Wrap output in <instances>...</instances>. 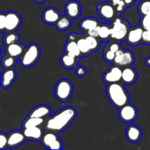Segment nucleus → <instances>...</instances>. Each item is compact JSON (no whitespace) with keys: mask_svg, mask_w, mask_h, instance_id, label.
Returning a JSON list of instances; mask_svg holds the SVG:
<instances>
[{"mask_svg":"<svg viewBox=\"0 0 150 150\" xmlns=\"http://www.w3.org/2000/svg\"><path fill=\"white\" fill-rule=\"evenodd\" d=\"M64 51L66 53L76 58H80L81 56H82L77 45V42L75 40L67 39V42L64 45Z\"/></svg>","mask_w":150,"mask_h":150,"instance_id":"23","label":"nucleus"},{"mask_svg":"<svg viewBox=\"0 0 150 150\" xmlns=\"http://www.w3.org/2000/svg\"><path fill=\"white\" fill-rule=\"evenodd\" d=\"M137 10L141 16L150 14V0H141L138 4Z\"/></svg>","mask_w":150,"mask_h":150,"instance_id":"29","label":"nucleus"},{"mask_svg":"<svg viewBox=\"0 0 150 150\" xmlns=\"http://www.w3.org/2000/svg\"><path fill=\"white\" fill-rule=\"evenodd\" d=\"M100 24V22L95 18L86 17L80 21L79 27L84 33H87L89 30L98 27Z\"/></svg>","mask_w":150,"mask_h":150,"instance_id":"21","label":"nucleus"},{"mask_svg":"<svg viewBox=\"0 0 150 150\" xmlns=\"http://www.w3.org/2000/svg\"><path fill=\"white\" fill-rule=\"evenodd\" d=\"M145 64H146V65L148 66V67H150V56L146 57V59H145Z\"/></svg>","mask_w":150,"mask_h":150,"instance_id":"43","label":"nucleus"},{"mask_svg":"<svg viewBox=\"0 0 150 150\" xmlns=\"http://www.w3.org/2000/svg\"><path fill=\"white\" fill-rule=\"evenodd\" d=\"M140 25L143 28L144 30L150 29V14L141 16Z\"/></svg>","mask_w":150,"mask_h":150,"instance_id":"36","label":"nucleus"},{"mask_svg":"<svg viewBox=\"0 0 150 150\" xmlns=\"http://www.w3.org/2000/svg\"><path fill=\"white\" fill-rule=\"evenodd\" d=\"M22 131H23L26 140L33 141V142L41 141L44 133H45L43 129L40 126L26 127V128L22 129Z\"/></svg>","mask_w":150,"mask_h":150,"instance_id":"16","label":"nucleus"},{"mask_svg":"<svg viewBox=\"0 0 150 150\" xmlns=\"http://www.w3.org/2000/svg\"><path fill=\"white\" fill-rule=\"evenodd\" d=\"M8 134L4 132H0V150L8 148Z\"/></svg>","mask_w":150,"mask_h":150,"instance_id":"35","label":"nucleus"},{"mask_svg":"<svg viewBox=\"0 0 150 150\" xmlns=\"http://www.w3.org/2000/svg\"><path fill=\"white\" fill-rule=\"evenodd\" d=\"M139 78L137 71L132 66L125 67L122 74V83L124 84H133Z\"/></svg>","mask_w":150,"mask_h":150,"instance_id":"19","label":"nucleus"},{"mask_svg":"<svg viewBox=\"0 0 150 150\" xmlns=\"http://www.w3.org/2000/svg\"><path fill=\"white\" fill-rule=\"evenodd\" d=\"M5 32H16L22 23V18L19 13L16 11L6 12Z\"/></svg>","mask_w":150,"mask_h":150,"instance_id":"8","label":"nucleus"},{"mask_svg":"<svg viewBox=\"0 0 150 150\" xmlns=\"http://www.w3.org/2000/svg\"><path fill=\"white\" fill-rule=\"evenodd\" d=\"M109 2L114 6L116 13L118 15L124 13L127 8V6L125 3L124 0H109Z\"/></svg>","mask_w":150,"mask_h":150,"instance_id":"33","label":"nucleus"},{"mask_svg":"<svg viewBox=\"0 0 150 150\" xmlns=\"http://www.w3.org/2000/svg\"><path fill=\"white\" fill-rule=\"evenodd\" d=\"M3 43L5 45L17 42L19 41V35L16 32H7L3 37Z\"/></svg>","mask_w":150,"mask_h":150,"instance_id":"28","label":"nucleus"},{"mask_svg":"<svg viewBox=\"0 0 150 150\" xmlns=\"http://www.w3.org/2000/svg\"><path fill=\"white\" fill-rule=\"evenodd\" d=\"M77 115L74 107L66 106L50 116L46 120L45 130L59 133L67 129Z\"/></svg>","mask_w":150,"mask_h":150,"instance_id":"1","label":"nucleus"},{"mask_svg":"<svg viewBox=\"0 0 150 150\" xmlns=\"http://www.w3.org/2000/svg\"><path fill=\"white\" fill-rule=\"evenodd\" d=\"M41 55L40 48L37 43H31L25 48L24 51L21 56V65L23 67H30L35 65L39 60Z\"/></svg>","mask_w":150,"mask_h":150,"instance_id":"3","label":"nucleus"},{"mask_svg":"<svg viewBox=\"0 0 150 150\" xmlns=\"http://www.w3.org/2000/svg\"><path fill=\"white\" fill-rule=\"evenodd\" d=\"M85 38H86V42H87L91 52H95L99 49L100 46V42L97 39V38L87 35L86 37H85Z\"/></svg>","mask_w":150,"mask_h":150,"instance_id":"32","label":"nucleus"},{"mask_svg":"<svg viewBox=\"0 0 150 150\" xmlns=\"http://www.w3.org/2000/svg\"><path fill=\"white\" fill-rule=\"evenodd\" d=\"M124 1L127 7H130L134 5L136 0H124Z\"/></svg>","mask_w":150,"mask_h":150,"instance_id":"42","label":"nucleus"},{"mask_svg":"<svg viewBox=\"0 0 150 150\" xmlns=\"http://www.w3.org/2000/svg\"><path fill=\"white\" fill-rule=\"evenodd\" d=\"M77 62L78 60L76 59V57L70 55L66 52L60 57V62H61L62 66L67 70L76 68L77 65Z\"/></svg>","mask_w":150,"mask_h":150,"instance_id":"22","label":"nucleus"},{"mask_svg":"<svg viewBox=\"0 0 150 150\" xmlns=\"http://www.w3.org/2000/svg\"><path fill=\"white\" fill-rule=\"evenodd\" d=\"M142 135H143V133H142V129L139 126L136 125H133L130 123L127 126V128H126V139L129 142H130V143L135 144L139 142L142 139Z\"/></svg>","mask_w":150,"mask_h":150,"instance_id":"14","label":"nucleus"},{"mask_svg":"<svg viewBox=\"0 0 150 150\" xmlns=\"http://www.w3.org/2000/svg\"><path fill=\"white\" fill-rule=\"evenodd\" d=\"M97 13L98 16L105 21H111L113 19L115 18L116 10L114 6L109 2H102L100 4H98L96 7Z\"/></svg>","mask_w":150,"mask_h":150,"instance_id":"9","label":"nucleus"},{"mask_svg":"<svg viewBox=\"0 0 150 150\" xmlns=\"http://www.w3.org/2000/svg\"><path fill=\"white\" fill-rule=\"evenodd\" d=\"M122 69L120 66L114 64L104 73L103 79L108 84L117 83L122 81Z\"/></svg>","mask_w":150,"mask_h":150,"instance_id":"11","label":"nucleus"},{"mask_svg":"<svg viewBox=\"0 0 150 150\" xmlns=\"http://www.w3.org/2000/svg\"><path fill=\"white\" fill-rule=\"evenodd\" d=\"M77 42V45L79 46V50H80L81 53L83 56H88L92 54V52L90 51L89 46H88V44L86 42V38H78V40H76Z\"/></svg>","mask_w":150,"mask_h":150,"instance_id":"30","label":"nucleus"},{"mask_svg":"<svg viewBox=\"0 0 150 150\" xmlns=\"http://www.w3.org/2000/svg\"><path fill=\"white\" fill-rule=\"evenodd\" d=\"M25 47L23 44L21 42H17L14 43L10 44L5 46V54L15 57V58L19 59L24 51Z\"/></svg>","mask_w":150,"mask_h":150,"instance_id":"20","label":"nucleus"},{"mask_svg":"<svg viewBox=\"0 0 150 150\" xmlns=\"http://www.w3.org/2000/svg\"><path fill=\"white\" fill-rule=\"evenodd\" d=\"M103 57L104 60L108 63H113L114 60V57H115V53L110 50L107 46L104 48L103 54Z\"/></svg>","mask_w":150,"mask_h":150,"instance_id":"34","label":"nucleus"},{"mask_svg":"<svg viewBox=\"0 0 150 150\" xmlns=\"http://www.w3.org/2000/svg\"><path fill=\"white\" fill-rule=\"evenodd\" d=\"M16 71L14 68L4 69L0 78V85L3 89L10 88L16 79Z\"/></svg>","mask_w":150,"mask_h":150,"instance_id":"13","label":"nucleus"},{"mask_svg":"<svg viewBox=\"0 0 150 150\" xmlns=\"http://www.w3.org/2000/svg\"><path fill=\"white\" fill-rule=\"evenodd\" d=\"M66 16L70 19H76L81 13V6L76 0H70L64 5Z\"/></svg>","mask_w":150,"mask_h":150,"instance_id":"15","label":"nucleus"},{"mask_svg":"<svg viewBox=\"0 0 150 150\" xmlns=\"http://www.w3.org/2000/svg\"><path fill=\"white\" fill-rule=\"evenodd\" d=\"M56 27L59 31H66L71 26V19L67 16H62L55 24Z\"/></svg>","mask_w":150,"mask_h":150,"instance_id":"26","label":"nucleus"},{"mask_svg":"<svg viewBox=\"0 0 150 150\" xmlns=\"http://www.w3.org/2000/svg\"><path fill=\"white\" fill-rule=\"evenodd\" d=\"M73 85L70 80L62 79L57 82L54 88L55 98L60 102L64 103L70 99L73 95Z\"/></svg>","mask_w":150,"mask_h":150,"instance_id":"4","label":"nucleus"},{"mask_svg":"<svg viewBox=\"0 0 150 150\" xmlns=\"http://www.w3.org/2000/svg\"><path fill=\"white\" fill-rule=\"evenodd\" d=\"M5 21H6L5 13L0 12V32H5Z\"/></svg>","mask_w":150,"mask_h":150,"instance_id":"38","label":"nucleus"},{"mask_svg":"<svg viewBox=\"0 0 150 150\" xmlns=\"http://www.w3.org/2000/svg\"><path fill=\"white\" fill-rule=\"evenodd\" d=\"M36 3H38V4H41V3H43L45 2L46 0H34Z\"/></svg>","mask_w":150,"mask_h":150,"instance_id":"44","label":"nucleus"},{"mask_svg":"<svg viewBox=\"0 0 150 150\" xmlns=\"http://www.w3.org/2000/svg\"><path fill=\"white\" fill-rule=\"evenodd\" d=\"M138 114L139 112L137 108L130 103L119 108V118L122 122L126 124H130L133 122L137 119Z\"/></svg>","mask_w":150,"mask_h":150,"instance_id":"7","label":"nucleus"},{"mask_svg":"<svg viewBox=\"0 0 150 150\" xmlns=\"http://www.w3.org/2000/svg\"><path fill=\"white\" fill-rule=\"evenodd\" d=\"M136 57L134 54L130 50L124 49L123 53V58L121 62L120 67H127V66H131L135 62Z\"/></svg>","mask_w":150,"mask_h":150,"instance_id":"25","label":"nucleus"},{"mask_svg":"<svg viewBox=\"0 0 150 150\" xmlns=\"http://www.w3.org/2000/svg\"><path fill=\"white\" fill-rule=\"evenodd\" d=\"M99 38L103 40H108V38L111 37V27L107 24H102L99 26L98 29Z\"/></svg>","mask_w":150,"mask_h":150,"instance_id":"31","label":"nucleus"},{"mask_svg":"<svg viewBox=\"0 0 150 150\" xmlns=\"http://www.w3.org/2000/svg\"><path fill=\"white\" fill-rule=\"evenodd\" d=\"M106 95L111 105L118 109L128 103L130 101V96L125 87L124 83L120 82L108 84Z\"/></svg>","mask_w":150,"mask_h":150,"instance_id":"2","label":"nucleus"},{"mask_svg":"<svg viewBox=\"0 0 150 150\" xmlns=\"http://www.w3.org/2000/svg\"><path fill=\"white\" fill-rule=\"evenodd\" d=\"M75 73L79 77H83L86 74V70L83 66H76Z\"/></svg>","mask_w":150,"mask_h":150,"instance_id":"39","label":"nucleus"},{"mask_svg":"<svg viewBox=\"0 0 150 150\" xmlns=\"http://www.w3.org/2000/svg\"><path fill=\"white\" fill-rule=\"evenodd\" d=\"M26 140L22 130H13L8 134V148L18 147L23 144Z\"/></svg>","mask_w":150,"mask_h":150,"instance_id":"17","label":"nucleus"},{"mask_svg":"<svg viewBox=\"0 0 150 150\" xmlns=\"http://www.w3.org/2000/svg\"><path fill=\"white\" fill-rule=\"evenodd\" d=\"M100 26V25H99ZM99 26L96 28H94V29H91L89 32H87V35H90V36L95 37V38H98L99 35H98V29H99Z\"/></svg>","mask_w":150,"mask_h":150,"instance_id":"41","label":"nucleus"},{"mask_svg":"<svg viewBox=\"0 0 150 150\" xmlns=\"http://www.w3.org/2000/svg\"><path fill=\"white\" fill-rule=\"evenodd\" d=\"M61 17L62 15L59 12L53 7L45 8L42 14V18L44 23L49 25H55Z\"/></svg>","mask_w":150,"mask_h":150,"instance_id":"12","label":"nucleus"},{"mask_svg":"<svg viewBox=\"0 0 150 150\" xmlns=\"http://www.w3.org/2000/svg\"><path fill=\"white\" fill-rule=\"evenodd\" d=\"M17 62V58L11 57V56L6 54L2 57L1 61V64L4 69L14 68Z\"/></svg>","mask_w":150,"mask_h":150,"instance_id":"27","label":"nucleus"},{"mask_svg":"<svg viewBox=\"0 0 150 150\" xmlns=\"http://www.w3.org/2000/svg\"><path fill=\"white\" fill-rule=\"evenodd\" d=\"M1 48H0V57H1Z\"/></svg>","mask_w":150,"mask_h":150,"instance_id":"45","label":"nucleus"},{"mask_svg":"<svg viewBox=\"0 0 150 150\" xmlns=\"http://www.w3.org/2000/svg\"><path fill=\"white\" fill-rule=\"evenodd\" d=\"M130 28L128 22L121 16H118L113 21L111 26V38L117 41L124 40Z\"/></svg>","mask_w":150,"mask_h":150,"instance_id":"5","label":"nucleus"},{"mask_svg":"<svg viewBox=\"0 0 150 150\" xmlns=\"http://www.w3.org/2000/svg\"><path fill=\"white\" fill-rule=\"evenodd\" d=\"M106 46L108 47L110 50H111L112 51H114V53H116L117 51H118V50H120V48H121V46H120V43L117 42H110L109 43L107 44Z\"/></svg>","mask_w":150,"mask_h":150,"instance_id":"40","label":"nucleus"},{"mask_svg":"<svg viewBox=\"0 0 150 150\" xmlns=\"http://www.w3.org/2000/svg\"><path fill=\"white\" fill-rule=\"evenodd\" d=\"M143 32L144 29L141 26V25L130 27L126 36V42L131 46L139 45L142 42Z\"/></svg>","mask_w":150,"mask_h":150,"instance_id":"10","label":"nucleus"},{"mask_svg":"<svg viewBox=\"0 0 150 150\" xmlns=\"http://www.w3.org/2000/svg\"><path fill=\"white\" fill-rule=\"evenodd\" d=\"M45 119L42 118H35V117H28L25 119L21 125L22 129L26 127H35V126H40L45 122Z\"/></svg>","mask_w":150,"mask_h":150,"instance_id":"24","label":"nucleus"},{"mask_svg":"<svg viewBox=\"0 0 150 150\" xmlns=\"http://www.w3.org/2000/svg\"><path fill=\"white\" fill-rule=\"evenodd\" d=\"M51 111L49 106L45 104H40L32 108L27 117L47 119L51 116Z\"/></svg>","mask_w":150,"mask_h":150,"instance_id":"18","label":"nucleus"},{"mask_svg":"<svg viewBox=\"0 0 150 150\" xmlns=\"http://www.w3.org/2000/svg\"><path fill=\"white\" fill-rule=\"evenodd\" d=\"M142 42L146 45H150V29L144 30L142 35Z\"/></svg>","mask_w":150,"mask_h":150,"instance_id":"37","label":"nucleus"},{"mask_svg":"<svg viewBox=\"0 0 150 150\" xmlns=\"http://www.w3.org/2000/svg\"><path fill=\"white\" fill-rule=\"evenodd\" d=\"M40 142L42 146L48 149L60 150L63 148L62 142L60 139L58 133L55 132L46 130V132L44 133Z\"/></svg>","mask_w":150,"mask_h":150,"instance_id":"6","label":"nucleus"}]
</instances>
